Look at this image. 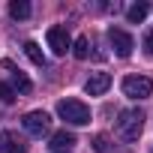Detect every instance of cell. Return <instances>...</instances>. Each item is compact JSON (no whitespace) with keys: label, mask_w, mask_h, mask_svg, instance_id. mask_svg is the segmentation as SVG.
I'll list each match as a JSON object with an SVG mask.
<instances>
[{"label":"cell","mask_w":153,"mask_h":153,"mask_svg":"<svg viewBox=\"0 0 153 153\" xmlns=\"http://www.w3.org/2000/svg\"><path fill=\"white\" fill-rule=\"evenodd\" d=\"M147 12H150V6H147V3H132V6L126 9V18H129L132 24H141V21L147 18Z\"/></svg>","instance_id":"obj_11"},{"label":"cell","mask_w":153,"mask_h":153,"mask_svg":"<svg viewBox=\"0 0 153 153\" xmlns=\"http://www.w3.org/2000/svg\"><path fill=\"white\" fill-rule=\"evenodd\" d=\"M150 153H153V150H150Z\"/></svg>","instance_id":"obj_19"},{"label":"cell","mask_w":153,"mask_h":153,"mask_svg":"<svg viewBox=\"0 0 153 153\" xmlns=\"http://www.w3.org/2000/svg\"><path fill=\"white\" fill-rule=\"evenodd\" d=\"M141 48H144V54H150V57H153V27L144 33V39H141Z\"/></svg>","instance_id":"obj_16"},{"label":"cell","mask_w":153,"mask_h":153,"mask_svg":"<svg viewBox=\"0 0 153 153\" xmlns=\"http://www.w3.org/2000/svg\"><path fill=\"white\" fill-rule=\"evenodd\" d=\"M108 42H111V48H114L117 57H129L132 48H135V39H132L126 30H120V27H111V30H108Z\"/></svg>","instance_id":"obj_5"},{"label":"cell","mask_w":153,"mask_h":153,"mask_svg":"<svg viewBox=\"0 0 153 153\" xmlns=\"http://www.w3.org/2000/svg\"><path fill=\"white\" fill-rule=\"evenodd\" d=\"M57 114L66 123H72V126H87L90 123V108L81 99H60L57 102Z\"/></svg>","instance_id":"obj_2"},{"label":"cell","mask_w":153,"mask_h":153,"mask_svg":"<svg viewBox=\"0 0 153 153\" xmlns=\"http://www.w3.org/2000/svg\"><path fill=\"white\" fill-rule=\"evenodd\" d=\"M45 39H48V48H51L57 57H63V54L72 48V39H69V30H66V27H51Z\"/></svg>","instance_id":"obj_6"},{"label":"cell","mask_w":153,"mask_h":153,"mask_svg":"<svg viewBox=\"0 0 153 153\" xmlns=\"http://www.w3.org/2000/svg\"><path fill=\"white\" fill-rule=\"evenodd\" d=\"M0 102H6V105H12V102H15V90H12L6 81H0Z\"/></svg>","instance_id":"obj_15"},{"label":"cell","mask_w":153,"mask_h":153,"mask_svg":"<svg viewBox=\"0 0 153 153\" xmlns=\"http://www.w3.org/2000/svg\"><path fill=\"white\" fill-rule=\"evenodd\" d=\"M30 3H24V0H12V3H9V15L12 18H30Z\"/></svg>","instance_id":"obj_13"},{"label":"cell","mask_w":153,"mask_h":153,"mask_svg":"<svg viewBox=\"0 0 153 153\" xmlns=\"http://www.w3.org/2000/svg\"><path fill=\"white\" fill-rule=\"evenodd\" d=\"M24 54H27L36 66H45V54H42V48H39L36 42H24Z\"/></svg>","instance_id":"obj_14"},{"label":"cell","mask_w":153,"mask_h":153,"mask_svg":"<svg viewBox=\"0 0 153 153\" xmlns=\"http://www.w3.org/2000/svg\"><path fill=\"white\" fill-rule=\"evenodd\" d=\"M54 153H66V150H54Z\"/></svg>","instance_id":"obj_18"},{"label":"cell","mask_w":153,"mask_h":153,"mask_svg":"<svg viewBox=\"0 0 153 153\" xmlns=\"http://www.w3.org/2000/svg\"><path fill=\"white\" fill-rule=\"evenodd\" d=\"M3 69H9V72H12V84H9V87H12L15 93H30V90H33L30 78H27V75H24V72H21L12 60H3Z\"/></svg>","instance_id":"obj_7"},{"label":"cell","mask_w":153,"mask_h":153,"mask_svg":"<svg viewBox=\"0 0 153 153\" xmlns=\"http://www.w3.org/2000/svg\"><path fill=\"white\" fill-rule=\"evenodd\" d=\"M141 129H144V114H141L138 108H126V111L117 114V135H120L126 144L138 141Z\"/></svg>","instance_id":"obj_1"},{"label":"cell","mask_w":153,"mask_h":153,"mask_svg":"<svg viewBox=\"0 0 153 153\" xmlns=\"http://www.w3.org/2000/svg\"><path fill=\"white\" fill-rule=\"evenodd\" d=\"M0 153H27V144L15 132L3 129V132H0Z\"/></svg>","instance_id":"obj_9"},{"label":"cell","mask_w":153,"mask_h":153,"mask_svg":"<svg viewBox=\"0 0 153 153\" xmlns=\"http://www.w3.org/2000/svg\"><path fill=\"white\" fill-rule=\"evenodd\" d=\"M93 147H96L99 153H105V147H108V144H105V135H96V138H93Z\"/></svg>","instance_id":"obj_17"},{"label":"cell","mask_w":153,"mask_h":153,"mask_svg":"<svg viewBox=\"0 0 153 153\" xmlns=\"http://www.w3.org/2000/svg\"><path fill=\"white\" fill-rule=\"evenodd\" d=\"M108 87H111V75H108V72H93L90 78L84 81V90H87L90 96H102Z\"/></svg>","instance_id":"obj_8"},{"label":"cell","mask_w":153,"mask_h":153,"mask_svg":"<svg viewBox=\"0 0 153 153\" xmlns=\"http://www.w3.org/2000/svg\"><path fill=\"white\" fill-rule=\"evenodd\" d=\"M72 144H75V135L66 132V129H60V132L51 135V150H69Z\"/></svg>","instance_id":"obj_10"},{"label":"cell","mask_w":153,"mask_h":153,"mask_svg":"<svg viewBox=\"0 0 153 153\" xmlns=\"http://www.w3.org/2000/svg\"><path fill=\"white\" fill-rule=\"evenodd\" d=\"M120 87H123V96H129V99H147L153 93V78H147V75H126Z\"/></svg>","instance_id":"obj_3"},{"label":"cell","mask_w":153,"mask_h":153,"mask_svg":"<svg viewBox=\"0 0 153 153\" xmlns=\"http://www.w3.org/2000/svg\"><path fill=\"white\" fill-rule=\"evenodd\" d=\"M21 123H24V129H27L33 138H42V135H48V129H51V117H48L45 111H27Z\"/></svg>","instance_id":"obj_4"},{"label":"cell","mask_w":153,"mask_h":153,"mask_svg":"<svg viewBox=\"0 0 153 153\" xmlns=\"http://www.w3.org/2000/svg\"><path fill=\"white\" fill-rule=\"evenodd\" d=\"M72 54L78 57V60H87L90 57V36H78L72 42Z\"/></svg>","instance_id":"obj_12"}]
</instances>
